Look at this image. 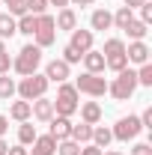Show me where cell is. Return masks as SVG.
Wrapping results in <instances>:
<instances>
[{"label":"cell","mask_w":152,"mask_h":155,"mask_svg":"<svg viewBox=\"0 0 152 155\" xmlns=\"http://www.w3.org/2000/svg\"><path fill=\"white\" fill-rule=\"evenodd\" d=\"M72 134V119L69 116H51V137L54 140H66Z\"/></svg>","instance_id":"cell-14"},{"label":"cell","mask_w":152,"mask_h":155,"mask_svg":"<svg viewBox=\"0 0 152 155\" xmlns=\"http://www.w3.org/2000/svg\"><path fill=\"white\" fill-rule=\"evenodd\" d=\"M101 155H122V152H116V149H111V152H101Z\"/></svg>","instance_id":"cell-44"},{"label":"cell","mask_w":152,"mask_h":155,"mask_svg":"<svg viewBox=\"0 0 152 155\" xmlns=\"http://www.w3.org/2000/svg\"><path fill=\"white\" fill-rule=\"evenodd\" d=\"M131 155H152V146H149V143H134Z\"/></svg>","instance_id":"cell-36"},{"label":"cell","mask_w":152,"mask_h":155,"mask_svg":"<svg viewBox=\"0 0 152 155\" xmlns=\"http://www.w3.org/2000/svg\"><path fill=\"white\" fill-rule=\"evenodd\" d=\"M3 51H6V42H3V39H0V54H3Z\"/></svg>","instance_id":"cell-45"},{"label":"cell","mask_w":152,"mask_h":155,"mask_svg":"<svg viewBox=\"0 0 152 155\" xmlns=\"http://www.w3.org/2000/svg\"><path fill=\"white\" fill-rule=\"evenodd\" d=\"M6 152H9V143H6V140L0 137V155H6Z\"/></svg>","instance_id":"cell-42"},{"label":"cell","mask_w":152,"mask_h":155,"mask_svg":"<svg viewBox=\"0 0 152 155\" xmlns=\"http://www.w3.org/2000/svg\"><path fill=\"white\" fill-rule=\"evenodd\" d=\"M137 87H152V63H143L137 69Z\"/></svg>","instance_id":"cell-29"},{"label":"cell","mask_w":152,"mask_h":155,"mask_svg":"<svg viewBox=\"0 0 152 155\" xmlns=\"http://www.w3.org/2000/svg\"><path fill=\"white\" fill-rule=\"evenodd\" d=\"M24 3H27L30 15H45V9H48V0H24Z\"/></svg>","instance_id":"cell-31"},{"label":"cell","mask_w":152,"mask_h":155,"mask_svg":"<svg viewBox=\"0 0 152 155\" xmlns=\"http://www.w3.org/2000/svg\"><path fill=\"white\" fill-rule=\"evenodd\" d=\"M75 90H78V93H84V96L98 98V96L107 93V81H104L101 75H90V72H84V75L75 81Z\"/></svg>","instance_id":"cell-7"},{"label":"cell","mask_w":152,"mask_h":155,"mask_svg":"<svg viewBox=\"0 0 152 155\" xmlns=\"http://www.w3.org/2000/svg\"><path fill=\"white\" fill-rule=\"evenodd\" d=\"M72 48H75L78 54H87V51H93V30H72V42H69Z\"/></svg>","instance_id":"cell-11"},{"label":"cell","mask_w":152,"mask_h":155,"mask_svg":"<svg viewBox=\"0 0 152 155\" xmlns=\"http://www.w3.org/2000/svg\"><path fill=\"white\" fill-rule=\"evenodd\" d=\"M143 131V125H140V116H122L119 122H116L114 128H111V134H114V140H122V143H128V140H134V137Z\"/></svg>","instance_id":"cell-8"},{"label":"cell","mask_w":152,"mask_h":155,"mask_svg":"<svg viewBox=\"0 0 152 155\" xmlns=\"http://www.w3.org/2000/svg\"><path fill=\"white\" fill-rule=\"evenodd\" d=\"M78 110H81V122H87V125H98L101 122L98 101H84V104H78Z\"/></svg>","instance_id":"cell-13"},{"label":"cell","mask_w":152,"mask_h":155,"mask_svg":"<svg viewBox=\"0 0 152 155\" xmlns=\"http://www.w3.org/2000/svg\"><path fill=\"white\" fill-rule=\"evenodd\" d=\"M15 24H18V33H24V36H33V33H36V15H30V12L21 15Z\"/></svg>","instance_id":"cell-27"},{"label":"cell","mask_w":152,"mask_h":155,"mask_svg":"<svg viewBox=\"0 0 152 155\" xmlns=\"http://www.w3.org/2000/svg\"><path fill=\"white\" fill-rule=\"evenodd\" d=\"M57 155H81V143H75L72 137L57 140Z\"/></svg>","instance_id":"cell-28"},{"label":"cell","mask_w":152,"mask_h":155,"mask_svg":"<svg viewBox=\"0 0 152 155\" xmlns=\"http://www.w3.org/2000/svg\"><path fill=\"white\" fill-rule=\"evenodd\" d=\"M101 54H104V69H114V72L128 69L125 42H122V39H107V42H104V48H101Z\"/></svg>","instance_id":"cell-5"},{"label":"cell","mask_w":152,"mask_h":155,"mask_svg":"<svg viewBox=\"0 0 152 155\" xmlns=\"http://www.w3.org/2000/svg\"><path fill=\"white\" fill-rule=\"evenodd\" d=\"M54 24H57V30H69V33H72V30L78 27V15H75V9H69V6H66V9H60L57 18H54Z\"/></svg>","instance_id":"cell-17"},{"label":"cell","mask_w":152,"mask_h":155,"mask_svg":"<svg viewBox=\"0 0 152 155\" xmlns=\"http://www.w3.org/2000/svg\"><path fill=\"white\" fill-rule=\"evenodd\" d=\"M33 140H36V125H30V119H27V122L18 125V143L21 146H30Z\"/></svg>","instance_id":"cell-24"},{"label":"cell","mask_w":152,"mask_h":155,"mask_svg":"<svg viewBox=\"0 0 152 155\" xmlns=\"http://www.w3.org/2000/svg\"><path fill=\"white\" fill-rule=\"evenodd\" d=\"M9 69H12V57H9V51H3L0 54V75H9Z\"/></svg>","instance_id":"cell-33"},{"label":"cell","mask_w":152,"mask_h":155,"mask_svg":"<svg viewBox=\"0 0 152 155\" xmlns=\"http://www.w3.org/2000/svg\"><path fill=\"white\" fill-rule=\"evenodd\" d=\"M48 6H60V9H66V6H69V0H48Z\"/></svg>","instance_id":"cell-40"},{"label":"cell","mask_w":152,"mask_h":155,"mask_svg":"<svg viewBox=\"0 0 152 155\" xmlns=\"http://www.w3.org/2000/svg\"><path fill=\"white\" fill-rule=\"evenodd\" d=\"M42 66V48L39 45H24L18 51V57L12 60V69L18 72V75H36V69Z\"/></svg>","instance_id":"cell-3"},{"label":"cell","mask_w":152,"mask_h":155,"mask_svg":"<svg viewBox=\"0 0 152 155\" xmlns=\"http://www.w3.org/2000/svg\"><path fill=\"white\" fill-rule=\"evenodd\" d=\"M81 57H84V54H78V51L72 48V45H66V48H63V63L75 66V63H81Z\"/></svg>","instance_id":"cell-32"},{"label":"cell","mask_w":152,"mask_h":155,"mask_svg":"<svg viewBox=\"0 0 152 155\" xmlns=\"http://www.w3.org/2000/svg\"><path fill=\"white\" fill-rule=\"evenodd\" d=\"M81 60H84V66H87L90 75H101L104 72V54L101 51H87Z\"/></svg>","instance_id":"cell-16"},{"label":"cell","mask_w":152,"mask_h":155,"mask_svg":"<svg viewBox=\"0 0 152 155\" xmlns=\"http://www.w3.org/2000/svg\"><path fill=\"white\" fill-rule=\"evenodd\" d=\"M111 140H114V134H111L107 125H93V140H90V143H95L98 149H107Z\"/></svg>","instance_id":"cell-19"},{"label":"cell","mask_w":152,"mask_h":155,"mask_svg":"<svg viewBox=\"0 0 152 155\" xmlns=\"http://www.w3.org/2000/svg\"><path fill=\"white\" fill-rule=\"evenodd\" d=\"M69 3H75V6H90V3H95V0H69Z\"/></svg>","instance_id":"cell-43"},{"label":"cell","mask_w":152,"mask_h":155,"mask_svg":"<svg viewBox=\"0 0 152 155\" xmlns=\"http://www.w3.org/2000/svg\"><path fill=\"white\" fill-rule=\"evenodd\" d=\"M6 155H27V149L18 143V146H9V152H6Z\"/></svg>","instance_id":"cell-38"},{"label":"cell","mask_w":152,"mask_h":155,"mask_svg":"<svg viewBox=\"0 0 152 155\" xmlns=\"http://www.w3.org/2000/svg\"><path fill=\"white\" fill-rule=\"evenodd\" d=\"M72 140L75 143H90L93 140V125H87V122H81V125H72Z\"/></svg>","instance_id":"cell-23"},{"label":"cell","mask_w":152,"mask_h":155,"mask_svg":"<svg viewBox=\"0 0 152 155\" xmlns=\"http://www.w3.org/2000/svg\"><path fill=\"white\" fill-rule=\"evenodd\" d=\"M146 27H149V24H143L140 18H131V24L125 27V33H128V39H131V42H140V39L146 36Z\"/></svg>","instance_id":"cell-25"},{"label":"cell","mask_w":152,"mask_h":155,"mask_svg":"<svg viewBox=\"0 0 152 155\" xmlns=\"http://www.w3.org/2000/svg\"><path fill=\"white\" fill-rule=\"evenodd\" d=\"M18 33V24H15V18L9 15V12H0V39L6 42V39H12Z\"/></svg>","instance_id":"cell-21"},{"label":"cell","mask_w":152,"mask_h":155,"mask_svg":"<svg viewBox=\"0 0 152 155\" xmlns=\"http://www.w3.org/2000/svg\"><path fill=\"white\" fill-rule=\"evenodd\" d=\"M143 3H146V0H125V6H128V9H137V6H143Z\"/></svg>","instance_id":"cell-41"},{"label":"cell","mask_w":152,"mask_h":155,"mask_svg":"<svg viewBox=\"0 0 152 155\" xmlns=\"http://www.w3.org/2000/svg\"><path fill=\"white\" fill-rule=\"evenodd\" d=\"M134 90H137V72H134V69L116 72V78L107 84V93H111L116 101H128V98L134 96Z\"/></svg>","instance_id":"cell-1"},{"label":"cell","mask_w":152,"mask_h":155,"mask_svg":"<svg viewBox=\"0 0 152 155\" xmlns=\"http://www.w3.org/2000/svg\"><path fill=\"white\" fill-rule=\"evenodd\" d=\"M131 18H134V9H128V6H119L114 12V27L116 30H125L128 24H131Z\"/></svg>","instance_id":"cell-22"},{"label":"cell","mask_w":152,"mask_h":155,"mask_svg":"<svg viewBox=\"0 0 152 155\" xmlns=\"http://www.w3.org/2000/svg\"><path fill=\"white\" fill-rule=\"evenodd\" d=\"M6 128H9V119H6V116H0V137L6 134Z\"/></svg>","instance_id":"cell-39"},{"label":"cell","mask_w":152,"mask_h":155,"mask_svg":"<svg viewBox=\"0 0 152 155\" xmlns=\"http://www.w3.org/2000/svg\"><path fill=\"white\" fill-rule=\"evenodd\" d=\"M101 152H104V149H98L95 143H84V146H81V155H101Z\"/></svg>","instance_id":"cell-35"},{"label":"cell","mask_w":152,"mask_h":155,"mask_svg":"<svg viewBox=\"0 0 152 155\" xmlns=\"http://www.w3.org/2000/svg\"><path fill=\"white\" fill-rule=\"evenodd\" d=\"M137 12H140V21H143V24H149V21H152V3L137 6Z\"/></svg>","instance_id":"cell-34"},{"label":"cell","mask_w":152,"mask_h":155,"mask_svg":"<svg viewBox=\"0 0 152 155\" xmlns=\"http://www.w3.org/2000/svg\"><path fill=\"white\" fill-rule=\"evenodd\" d=\"M15 87H18V84L9 75H0V101H9V98L15 96Z\"/></svg>","instance_id":"cell-26"},{"label":"cell","mask_w":152,"mask_h":155,"mask_svg":"<svg viewBox=\"0 0 152 155\" xmlns=\"http://www.w3.org/2000/svg\"><path fill=\"white\" fill-rule=\"evenodd\" d=\"M9 116H12V119H18V122H27V119L33 116L30 101H24V98H21V101H12V104H9Z\"/></svg>","instance_id":"cell-20"},{"label":"cell","mask_w":152,"mask_h":155,"mask_svg":"<svg viewBox=\"0 0 152 155\" xmlns=\"http://www.w3.org/2000/svg\"><path fill=\"white\" fill-rule=\"evenodd\" d=\"M125 57L128 63H137V66H143V63H149V45L140 39V42H131L128 48H125Z\"/></svg>","instance_id":"cell-10"},{"label":"cell","mask_w":152,"mask_h":155,"mask_svg":"<svg viewBox=\"0 0 152 155\" xmlns=\"http://www.w3.org/2000/svg\"><path fill=\"white\" fill-rule=\"evenodd\" d=\"M140 125H143V128H152V107H146V110H143V116H140Z\"/></svg>","instance_id":"cell-37"},{"label":"cell","mask_w":152,"mask_h":155,"mask_svg":"<svg viewBox=\"0 0 152 155\" xmlns=\"http://www.w3.org/2000/svg\"><path fill=\"white\" fill-rule=\"evenodd\" d=\"M33 45L39 48H51L54 42H57V24H54V15H36V33H33Z\"/></svg>","instance_id":"cell-6"},{"label":"cell","mask_w":152,"mask_h":155,"mask_svg":"<svg viewBox=\"0 0 152 155\" xmlns=\"http://www.w3.org/2000/svg\"><path fill=\"white\" fill-rule=\"evenodd\" d=\"M30 110H33V116H36L39 122H51V116H54V101L51 98H36V101H30Z\"/></svg>","instance_id":"cell-12"},{"label":"cell","mask_w":152,"mask_h":155,"mask_svg":"<svg viewBox=\"0 0 152 155\" xmlns=\"http://www.w3.org/2000/svg\"><path fill=\"white\" fill-rule=\"evenodd\" d=\"M90 24H93V30H101V33H104V30L114 27V15H111L107 9H95L93 15H90Z\"/></svg>","instance_id":"cell-18"},{"label":"cell","mask_w":152,"mask_h":155,"mask_svg":"<svg viewBox=\"0 0 152 155\" xmlns=\"http://www.w3.org/2000/svg\"><path fill=\"white\" fill-rule=\"evenodd\" d=\"M48 87H51V81L45 75H24L21 78V84L15 87V93H18L24 101H36L48 93Z\"/></svg>","instance_id":"cell-4"},{"label":"cell","mask_w":152,"mask_h":155,"mask_svg":"<svg viewBox=\"0 0 152 155\" xmlns=\"http://www.w3.org/2000/svg\"><path fill=\"white\" fill-rule=\"evenodd\" d=\"M33 155H57V140L51 134H36V140H33Z\"/></svg>","instance_id":"cell-15"},{"label":"cell","mask_w":152,"mask_h":155,"mask_svg":"<svg viewBox=\"0 0 152 155\" xmlns=\"http://www.w3.org/2000/svg\"><path fill=\"white\" fill-rule=\"evenodd\" d=\"M69 72H72V66H69V63H63V60H51V63L45 66V78H48V81H54V84H66Z\"/></svg>","instance_id":"cell-9"},{"label":"cell","mask_w":152,"mask_h":155,"mask_svg":"<svg viewBox=\"0 0 152 155\" xmlns=\"http://www.w3.org/2000/svg\"><path fill=\"white\" fill-rule=\"evenodd\" d=\"M3 3H6V6H9V15H12V18H15V15H27V3H24V0H3Z\"/></svg>","instance_id":"cell-30"},{"label":"cell","mask_w":152,"mask_h":155,"mask_svg":"<svg viewBox=\"0 0 152 155\" xmlns=\"http://www.w3.org/2000/svg\"><path fill=\"white\" fill-rule=\"evenodd\" d=\"M81 98V93L75 90V84H60L57 90V98H54V116H69L72 119V114H78V101Z\"/></svg>","instance_id":"cell-2"}]
</instances>
